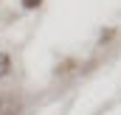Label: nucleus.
<instances>
[{
  "mask_svg": "<svg viewBox=\"0 0 121 115\" xmlns=\"http://www.w3.org/2000/svg\"><path fill=\"white\" fill-rule=\"evenodd\" d=\"M23 112V98L17 93H0V115H20Z\"/></svg>",
  "mask_w": 121,
  "mask_h": 115,
  "instance_id": "obj_1",
  "label": "nucleus"
},
{
  "mask_svg": "<svg viewBox=\"0 0 121 115\" xmlns=\"http://www.w3.org/2000/svg\"><path fill=\"white\" fill-rule=\"evenodd\" d=\"M11 73V59H9V53H3L0 51V79L3 76H9Z\"/></svg>",
  "mask_w": 121,
  "mask_h": 115,
  "instance_id": "obj_3",
  "label": "nucleus"
},
{
  "mask_svg": "<svg viewBox=\"0 0 121 115\" xmlns=\"http://www.w3.org/2000/svg\"><path fill=\"white\" fill-rule=\"evenodd\" d=\"M73 70H76V62H73V59H65L62 65H56V70H54V73H56V76H70Z\"/></svg>",
  "mask_w": 121,
  "mask_h": 115,
  "instance_id": "obj_2",
  "label": "nucleus"
},
{
  "mask_svg": "<svg viewBox=\"0 0 121 115\" xmlns=\"http://www.w3.org/2000/svg\"><path fill=\"white\" fill-rule=\"evenodd\" d=\"M37 6H42V0H23V8H37Z\"/></svg>",
  "mask_w": 121,
  "mask_h": 115,
  "instance_id": "obj_4",
  "label": "nucleus"
}]
</instances>
